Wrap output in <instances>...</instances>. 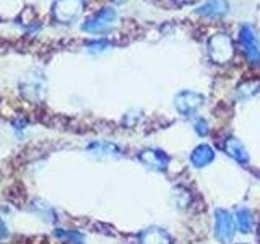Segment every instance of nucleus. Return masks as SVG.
<instances>
[{"mask_svg":"<svg viewBox=\"0 0 260 244\" xmlns=\"http://www.w3.org/2000/svg\"><path fill=\"white\" fill-rule=\"evenodd\" d=\"M239 44L247 60L254 65H260V43L254 28L249 24H242L239 29Z\"/></svg>","mask_w":260,"mask_h":244,"instance_id":"f257e3e1","label":"nucleus"},{"mask_svg":"<svg viewBox=\"0 0 260 244\" xmlns=\"http://www.w3.org/2000/svg\"><path fill=\"white\" fill-rule=\"evenodd\" d=\"M210 57L216 64H226L233 59L234 55V44L230 36L226 35H215L208 43Z\"/></svg>","mask_w":260,"mask_h":244,"instance_id":"f03ea898","label":"nucleus"},{"mask_svg":"<svg viewBox=\"0 0 260 244\" xmlns=\"http://www.w3.org/2000/svg\"><path fill=\"white\" fill-rule=\"evenodd\" d=\"M83 0H55L52 5V16L59 23H70L83 12Z\"/></svg>","mask_w":260,"mask_h":244,"instance_id":"7ed1b4c3","label":"nucleus"},{"mask_svg":"<svg viewBox=\"0 0 260 244\" xmlns=\"http://www.w3.org/2000/svg\"><path fill=\"white\" fill-rule=\"evenodd\" d=\"M114 21H116V10L111 7H104L101 10H98L94 15L89 16L81 28H83V31H86V33L98 35V33L108 31L112 26Z\"/></svg>","mask_w":260,"mask_h":244,"instance_id":"20e7f679","label":"nucleus"},{"mask_svg":"<svg viewBox=\"0 0 260 244\" xmlns=\"http://www.w3.org/2000/svg\"><path fill=\"white\" fill-rule=\"evenodd\" d=\"M236 233V220L226 210H216L215 214V234L221 242H230Z\"/></svg>","mask_w":260,"mask_h":244,"instance_id":"39448f33","label":"nucleus"},{"mask_svg":"<svg viewBox=\"0 0 260 244\" xmlns=\"http://www.w3.org/2000/svg\"><path fill=\"white\" fill-rule=\"evenodd\" d=\"M202 104H203V96L193 92H181L174 100L176 109L181 112L182 116H192Z\"/></svg>","mask_w":260,"mask_h":244,"instance_id":"423d86ee","label":"nucleus"},{"mask_svg":"<svg viewBox=\"0 0 260 244\" xmlns=\"http://www.w3.org/2000/svg\"><path fill=\"white\" fill-rule=\"evenodd\" d=\"M140 160L145 163L146 166L156 171H166L169 165V157L161 150L154 148H146L140 153Z\"/></svg>","mask_w":260,"mask_h":244,"instance_id":"0eeeda50","label":"nucleus"},{"mask_svg":"<svg viewBox=\"0 0 260 244\" xmlns=\"http://www.w3.org/2000/svg\"><path fill=\"white\" fill-rule=\"evenodd\" d=\"M228 0H207L205 4L197 8V13L205 18H221L228 13Z\"/></svg>","mask_w":260,"mask_h":244,"instance_id":"6e6552de","label":"nucleus"},{"mask_svg":"<svg viewBox=\"0 0 260 244\" xmlns=\"http://www.w3.org/2000/svg\"><path fill=\"white\" fill-rule=\"evenodd\" d=\"M140 242L142 244H171L173 239H171L168 231L153 226L140 233Z\"/></svg>","mask_w":260,"mask_h":244,"instance_id":"1a4fd4ad","label":"nucleus"},{"mask_svg":"<svg viewBox=\"0 0 260 244\" xmlns=\"http://www.w3.org/2000/svg\"><path fill=\"white\" fill-rule=\"evenodd\" d=\"M213 160H215V150L210 145H199L190 155L192 165L197 168H205Z\"/></svg>","mask_w":260,"mask_h":244,"instance_id":"9d476101","label":"nucleus"},{"mask_svg":"<svg viewBox=\"0 0 260 244\" xmlns=\"http://www.w3.org/2000/svg\"><path fill=\"white\" fill-rule=\"evenodd\" d=\"M223 148L233 160H236L238 163H247V160H249L247 150L244 148V145L238 140V138H233V137L228 138L223 145Z\"/></svg>","mask_w":260,"mask_h":244,"instance_id":"9b49d317","label":"nucleus"},{"mask_svg":"<svg viewBox=\"0 0 260 244\" xmlns=\"http://www.w3.org/2000/svg\"><path fill=\"white\" fill-rule=\"evenodd\" d=\"M254 225V218H252V211L249 208H239L236 214V226L241 233H249Z\"/></svg>","mask_w":260,"mask_h":244,"instance_id":"f8f14e48","label":"nucleus"},{"mask_svg":"<svg viewBox=\"0 0 260 244\" xmlns=\"http://www.w3.org/2000/svg\"><path fill=\"white\" fill-rule=\"evenodd\" d=\"M174 199L179 207H187L190 203V194L184 187H176L174 189Z\"/></svg>","mask_w":260,"mask_h":244,"instance_id":"ddd939ff","label":"nucleus"},{"mask_svg":"<svg viewBox=\"0 0 260 244\" xmlns=\"http://www.w3.org/2000/svg\"><path fill=\"white\" fill-rule=\"evenodd\" d=\"M195 132H197L199 135H207L208 134V124L205 119L199 117L197 120H195Z\"/></svg>","mask_w":260,"mask_h":244,"instance_id":"4468645a","label":"nucleus"},{"mask_svg":"<svg viewBox=\"0 0 260 244\" xmlns=\"http://www.w3.org/2000/svg\"><path fill=\"white\" fill-rule=\"evenodd\" d=\"M177 2H179V4H192L193 0H177Z\"/></svg>","mask_w":260,"mask_h":244,"instance_id":"2eb2a0df","label":"nucleus"},{"mask_svg":"<svg viewBox=\"0 0 260 244\" xmlns=\"http://www.w3.org/2000/svg\"><path fill=\"white\" fill-rule=\"evenodd\" d=\"M112 2H116V4H122V2H125V0H112Z\"/></svg>","mask_w":260,"mask_h":244,"instance_id":"dca6fc26","label":"nucleus"},{"mask_svg":"<svg viewBox=\"0 0 260 244\" xmlns=\"http://www.w3.org/2000/svg\"><path fill=\"white\" fill-rule=\"evenodd\" d=\"M258 236H260V226H258Z\"/></svg>","mask_w":260,"mask_h":244,"instance_id":"f3484780","label":"nucleus"}]
</instances>
